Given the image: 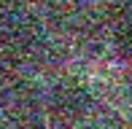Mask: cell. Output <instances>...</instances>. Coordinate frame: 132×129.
Segmentation results:
<instances>
[{
	"instance_id": "6da1fadb",
	"label": "cell",
	"mask_w": 132,
	"mask_h": 129,
	"mask_svg": "<svg viewBox=\"0 0 132 129\" xmlns=\"http://www.w3.org/2000/svg\"><path fill=\"white\" fill-rule=\"evenodd\" d=\"M86 105H89V94L81 84H62L54 91V110L59 116L76 118V116H81L86 110Z\"/></svg>"
},
{
	"instance_id": "7a4b0ae2",
	"label": "cell",
	"mask_w": 132,
	"mask_h": 129,
	"mask_svg": "<svg viewBox=\"0 0 132 129\" xmlns=\"http://www.w3.org/2000/svg\"><path fill=\"white\" fill-rule=\"evenodd\" d=\"M116 46L124 57L132 59V16L119 22V30H116Z\"/></svg>"
}]
</instances>
